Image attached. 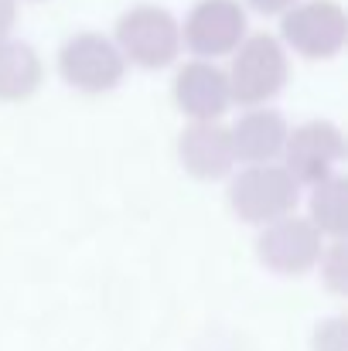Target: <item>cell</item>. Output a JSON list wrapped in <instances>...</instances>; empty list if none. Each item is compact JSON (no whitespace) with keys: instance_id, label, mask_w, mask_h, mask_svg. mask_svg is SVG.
Instances as JSON below:
<instances>
[{"instance_id":"1","label":"cell","mask_w":348,"mask_h":351,"mask_svg":"<svg viewBox=\"0 0 348 351\" xmlns=\"http://www.w3.org/2000/svg\"><path fill=\"white\" fill-rule=\"evenodd\" d=\"M229 208L246 226H266L290 215L301 202V181L283 164H249L229 181Z\"/></svg>"},{"instance_id":"2","label":"cell","mask_w":348,"mask_h":351,"mask_svg":"<svg viewBox=\"0 0 348 351\" xmlns=\"http://www.w3.org/2000/svg\"><path fill=\"white\" fill-rule=\"evenodd\" d=\"M226 75H229L232 103L266 106L287 86V75H290L283 41L273 34H246L239 48L232 51V69Z\"/></svg>"},{"instance_id":"3","label":"cell","mask_w":348,"mask_h":351,"mask_svg":"<svg viewBox=\"0 0 348 351\" xmlns=\"http://www.w3.org/2000/svg\"><path fill=\"white\" fill-rule=\"evenodd\" d=\"M113 41L130 65L157 72V69H167L178 58V51H181V24H178V17L167 7L137 3L116 21Z\"/></svg>"},{"instance_id":"4","label":"cell","mask_w":348,"mask_h":351,"mask_svg":"<svg viewBox=\"0 0 348 351\" xmlns=\"http://www.w3.org/2000/svg\"><path fill=\"white\" fill-rule=\"evenodd\" d=\"M280 38L311 62L342 55L348 41V14L338 0H297L280 14Z\"/></svg>"},{"instance_id":"5","label":"cell","mask_w":348,"mask_h":351,"mask_svg":"<svg viewBox=\"0 0 348 351\" xmlns=\"http://www.w3.org/2000/svg\"><path fill=\"white\" fill-rule=\"evenodd\" d=\"M58 75L65 79V86H72L76 93L86 96H103L113 93L126 75V58L116 48L113 38L100 34V31H82L76 38H69L58 51Z\"/></svg>"},{"instance_id":"6","label":"cell","mask_w":348,"mask_h":351,"mask_svg":"<svg viewBox=\"0 0 348 351\" xmlns=\"http://www.w3.org/2000/svg\"><path fill=\"white\" fill-rule=\"evenodd\" d=\"M325 252V235L311 219H297L294 212L266 222L256 239L259 263L277 276H304L318 266Z\"/></svg>"},{"instance_id":"7","label":"cell","mask_w":348,"mask_h":351,"mask_svg":"<svg viewBox=\"0 0 348 351\" xmlns=\"http://www.w3.org/2000/svg\"><path fill=\"white\" fill-rule=\"evenodd\" d=\"M249 34V17L239 0H198L181 27V45L195 58H222Z\"/></svg>"},{"instance_id":"8","label":"cell","mask_w":348,"mask_h":351,"mask_svg":"<svg viewBox=\"0 0 348 351\" xmlns=\"http://www.w3.org/2000/svg\"><path fill=\"white\" fill-rule=\"evenodd\" d=\"M280 157L301 184H318L345 160V133L328 119L301 123L297 130H287Z\"/></svg>"},{"instance_id":"9","label":"cell","mask_w":348,"mask_h":351,"mask_svg":"<svg viewBox=\"0 0 348 351\" xmlns=\"http://www.w3.org/2000/svg\"><path fill=\"white\" fill-rule=\"evenodd\" d=\"M174 110L188 119H222L232 106L229 75L212 58L185 62L171 82Z\"/></svg>"},{"instance_id":"10","label":"cell","mask_w":348,"mask_h":351,"mask_svg":"<svg viewBox=\"0 0 348 351\" xmlns=\"http://www.w3.org/2000/svg\"><path fill=\"white\" fill-rule=\"evenodd\" d=\"M178 160L195 181L229 178L235 167L232 130L219 119H192V126H185L178 136Z\"/></svg>"},{"instance_id":"11","label":"cell","mask_w":348,"mask_h":351,"mask_svg":"<svg viewBox=\"0 0 348 351\" xmlns=\"http://www.w3.org/2000/svg\"><path fill=\"white\" fill-rule=\"evenodd\" d=\"M232 130V147H235V160L246 164H266L277 160L287 140V119L277 110L266 106H249L246 117H239Z\"/></svg>"},{"instance_id":"12","label":"cell","mask_w":348,"mask_h":351,"mask_svg":"<svg viewBox=\"0 0 348 351\" xmlns=\"http://www.w3.org/2000/svg\"><path fill=\"white\" fill-rule=\"evenodd\" d=\"M45 79L41 55L27 41L0 38V103H27Z\"/></svg>"},{"instance_id":"13","label":"cell","mask_w":348,"mask_h":351,"mask_svg":"<svg viewBox=\"0 0 348 351\" xmlns=\"http://www.w3.org/2000/svg\"><path fill=\"white\" fill-rule=\"evenodd\" d=\"M321 235L342 239L348 222V191H345V178L342 174H328L325 181L314 184L311 191V215H308Z\"/></svg>"},{"instance_id":"14","label":"cell","mask_w":348,"mask_h":351,"mask_svg":"<svg viewBox=\"0 0 348 351\" xmlns=\"http://www.w3.org/2000/svg\"><path fill=\"white\" fill-rule=\"evenodd\" d=\"M345 252H342V239H335V245L332 249H325L321 252V269H328V287L335 290V293H345V276H342V269H345Z\"/></svg>"},{"instance_id":"15","label":"cell","mask_w":348,"mask_h":351,"mask_svg":"<svg viewBox=\"0 0 348 351\" xmlns=\"http://www.w3.org/2000/svg\"><path fill=\"white\" fill-rule=\"evenodd\" d=\"M297 0H246V7L249 10H256V14H263V17H280L287 7H294Z\"/></svg>"},{"instance_id":"16","label":"cell","mask_w":348,"mask_h":351,"mask_svg":"<svg viewBox=\"0 0 348 351\" xmlns=\"http://www.w3.org/2000/svg\"><path fill=\"white\" fill-rule=\"evenodd\" d=\"M14 21H17V0H0V38L10 34Z\"/></svg>"},{"instance_id":"17","label":"cell","mask_w":348,"mask_h":351,"mask_svg":"<svg viewBox=\"0 0 348 351\" xmlns=\"http://www.w3.org/2000/svg\"><path fill=\"white\" fill-rule=\"evenodd\" d=\"M34 3H41V0H34Z\"/></svg>"}]
</instances>
